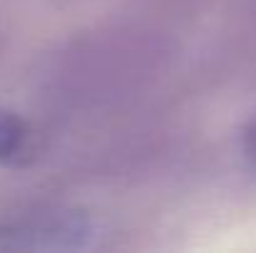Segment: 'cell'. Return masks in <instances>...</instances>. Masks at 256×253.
I'll return each mask as SVG.
<instances>
[{"mask_svg": "<svg viewBox=\"0 0 256 253\" xmlns=\"http://www.w3.org/2000/svg\"><path fill=\"white\" fill-rule=\"evenodd\" d=\"M92 236L87 214L52 209L0 224V251H75L87 249Z\"/></svg>", "mask_w": 256, "mask_h": 253, "instance_id": "cell-1", "label": "cell"}, {"mask_svg": "<svg viewBox=\"0 0 256 253\" xmlns=\"http://www.w3.org/2000/svg\"><path fill=\"white\" fill-rule=\"evenodd\" d=\"M25 154H30L28 124L12 112H0V162L20 164Z\"/></svg>", "mask_w": 256, "mask_h": 253, "instance_id": "cell-2", "label": "cell"}, {"mask_svg": "<svg viewBox=\"0 0 256 253\" xmlns=\"http://www.w3.org/2000/svg\"><path fill=\"white\" fill-rule=\"evenodd\" d=\"M242 149H244L246 162L256 169V114L249 119V124L244 127V134H242Z\"/></svg>", "mask_w": 256, "mask_h": 253, "instance_id": "cell-3", "label": "cell"}]
</instances>
